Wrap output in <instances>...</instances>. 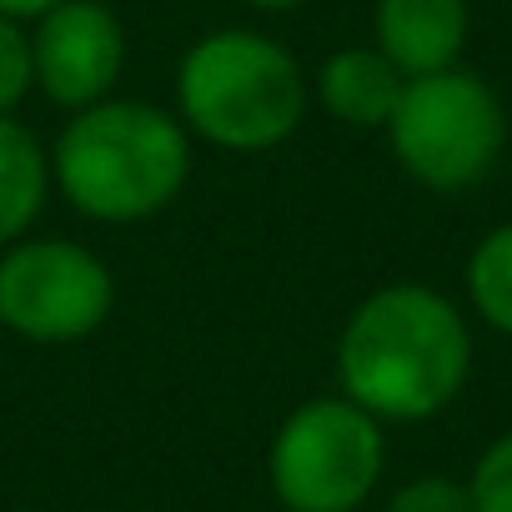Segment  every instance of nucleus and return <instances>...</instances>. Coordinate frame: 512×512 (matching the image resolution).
<instances>
[{"mask_svg": "<svg viewBox=\"0 0 512 512\" xmlns=\"http://www.w3.org/2000/svg\"><path fill=\"white\" fill-rule=\"evenodd\" d=\"M51 191V151L21 116H0V251L36 231Z\"/></svg>", "mask_w": 512, "mask_h": 512, "instance_id": "nucleus-10", "label": "nucleus"}, {"mask_svg": "<svg viewBox=\"0 0 512 512\" xmlns=\"http://www.w3.org/2000/svg\"><path fill=\"white\" fill-rule=\"evenodd\" d=\"M387 467V437L352 397H307L267 447V482L287 512H362Z\"/></svg>", "mask_w": 512, "mask_h": 512, "instance_id": "nucleus-5", "label": "nucleus"}, {"mask_svg": "<svg viewBox=\"0 0 512 512\" xmlns=\"http://www.w3.org/2000/svg\"><path fill=\"white\" fill-rule=\"evenodd\" d=\"M246 11H262V16H287V11H302L307 0H236Z\"/></svg>", "mask_w": 512, "mask_h": 512, "instance_id": "nucleus-16", "label": "nucleus"}, {"mask_svg": "<svg viewBox=\"0 0 512 512\" xmlns=\"http://www.w3.org/2000/svg\"><path fill=\"white\" fill-rule=\"evenodd\" d=\"M402 86H407V76L377 46H342L312 76L317 106L352 131H387V121L402 101Z\"/></svg>", "mask_w": 512, "mask_h": 512, "instance_id": "nucleus-9", "label": "nucleus"}, {"mask_svg": "<svg viewBox=\"0 0 512 512\" xmlns=\"http://www.w3.org/2000/svg\"><path fill=\"white\" fill-rule=\"evenodd\" d=\"M372 36L407 81L452 71L467 46V0H377Z\"/></svg>", "mask_w": 512, "mask_h": 512, "instance_id": "nucleus-8", "label": "nucleus"}, {"mask_svg": "<svg viewBox=\"0 0 512 512\" xmlns=\"http://www.w3.org/2000/svg\"><path fill=\"white\" fill-rule=\"evenodd\" d=\"M116 312V272L106 256L71 236H21L0 251V327L66 347L101 332Z\"/></svg>", "mask_w": 512, "mask_h": 512, "instance_id": "nucleus-6", "label": "nucleus"}, {"mask_svg": "<svg viewBox=\"0 0 512 512\" xmlns=\"http://www.w3.org/2000/svg\"><path fill=\"white\" fill-rule=\"evenodd\" d=\"M387 146L417 186L457 196L497 166L507 146V111L497 91L462 66L412 76L387 121Z\"/></svg>", "mask_w": 512, "mask_h": 512, "instance_id": "nucleus-4", "label": "nucleus"}, {"mask_svg": "<svg viewBox=\"0 0 512 512\" xmlns=\"http://www.w3.org/2000/svg\"><path fill=\"white\" fill-rule=\"evenodd\" d=\"M467 302L472 312L512 337V221L492 226L467 256Z\"/></svg>", "mask_w": 512, "mask_h": 512, "instance_id": "nucleus-11", "label": "nucleus"}, {"mask_svg": "<svg viewBox=\"0 0 512 512\" xmlns=\"http://www.w3.org/2000/svg\"><path fill=\"white\" fill-rule=\"evenodd\" d=\"M51 6H61V0H0V16H11V21H41Z\"/></svg>", "mask_w": 512, "mask_h": 512, "instance_id": "nucleus-15", "label": "nucleus"}, {"mask_svg": "<svg viewBox=\"0 0 512 512\" xmlns=\"http://www.w3.org/2000/svg\"><path fill=\"white\" fill-rule=\"evenodd\" d=\"M472 512H512V432H502L467 477Z\"/></svg>", "mask_w": 512, "mask_h": 512, "instance_id": "nucleus-13", "label": "nucleus"}, {"mask_svg": "<svg viewBox=\"0 0 512 512\" xmlns=\"http://www.w3.org/2000/svg\"><path fill=\"white\" fill-rule=\"evenodd\" d=\"M191 181V131L176 111L106 96L71 111L51 146V186L71 211L106 226L151 221Z\"/></svg>", "mask_w": 512, "mask_h": 512, "instance_id": "nucleus-2", "label": "nucleus"}, {"mask_svg": "<svg viewBox=\"0 0 512 512\" xmlns=\"http://www.w3.org/2000/svg\"><path fill=\"white\" fill-rule=\"evenodd\" d=\"M387 512H472V497H467V482L427 472V477L402 482L387 497Z\"/></svg>", "mask_w": 512, "mask_h": 512, "instance_id": "nucleus-14", "label": "nucleus"}, {"mask_svg": "<svg viewBox=\"0 0 512 512\" xmlns=\"http://www.w3.org/2000/svg\"><path fill=\"white\" fill-rule=\"evenodd\" d=\"M36 91L31 71V26L0 16V116H16V106Z\"/></svg>", "mask_w": 512, "mask_h": 512, "instance_id": "nucleus-12", "label": "nucleus"}, {"mask_svg": "<svg viewBox=\"0 0 512 512\" xmlns=\"http://www.w3.org/2000/svg\"><path fill=\"white\" fill-rule=\"evenodd\" d=\"M472 372L462 312L422 287L392 282L352 307L337 337V382L377 422H427L457 402Z\"/></svg>", "mask_w": 512, "mask_h": 512, "instance_id": "nucleus-1", "label": "nucleus"}, {"mask_svg": "<svg viewBox=\"0 0 512 512\" xmlns=\"http://www.w3.org/2000/svg\"><path fill=\"white\" fill-rule=\"evenodd\" d=\"M312 106L302 61L267 31L221 26L196 36L176 61V116L191 141L262 156L297 136Z\"/></svg>", "mask_w": 512, "mask_h": 512, "instance_id": "nucleus-3", "label": "nucleus"}, {"mask_svg": "<svg viewBox=\"0 0 512 512\" xmlns=\"http://www.w3.org/2000/svg\"><path fill=\"white\" fill-rule=\"evenodd\" d=\"M36 91L61 111H86L116 96L126 71V26L106 0H61L31 21Z\"/></svg>", "mask_w": 512, "mask_h": 512, "instance_id": "nucleus-7", "label": "nucleus"}]
</instances>
